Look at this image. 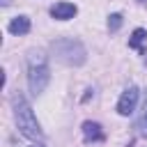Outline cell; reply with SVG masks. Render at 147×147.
<instances>
[{"label":"cell","instance_id":"obj_3","mask_svg":"<svg viewBox=\"0 0 147 147\" xmlns=\"http://www.w3.org/2000/svg\"><path fill=\"white\" fill-rule=\"evenodd\" d=\"M51 51L60 62H64L69 67H78L87 60V51L78 39H57L51 44Z\"/></svg>","mask_w":147,"mask_h":147},{"label":"cell","instance_id":"obj_10","mask_svg":"<svg viewBox=\"0 0 147 147\" xmlns=\"http://www.w3.org/2000/svg\"><path fill=\"white\" fill-rule=\"evenodd\" d=\"M122 28V14H110L108 16V30L110 32H117Z\"/></svg>","mask_w":147,"mask_h":147},{"label":"cell","instance_id":"obj_5","mask_svg":"<svg viewBox=\"0 0 147 147\" xmlns=\"http://www.w3.org/2000/svg\"><path fill=\"white\" fill-rule=\"evenodd\" d=\"M76 11H78V7L74 2H57V5L51 7V16L57 18V21H69V18L76 16Z\"/></svg>","mask_w":147,"mask_h":147},{"label":"cell","instance_id":"obj_11","mask_svg":"<svg viewBox=\"0 0 147 147\" xmlns=\"http://www.w3.org/2000/svg\"><path fill=\"white\" fill-rule=\"evenodd\" d=\"M30 147H44V145H41V142H32Z\"/></svg>","mask_w":147,"mask_h":147},{"label":"cell","instance_id":"obj_4","mask_svg":"<svg viewBox=\"0 0 147 147\" xmlns=\"http://www.w3.org/2000/svg\"><path fill=\"white\" fill-rule=\"evenodd\" d=\"M136 103H138V87L131 85V87H126V90L122 92V96H119V101H117V113H119L122 117H129V115L136 110Z\"/></svg>","mask_w":147,"mask_h":147},{"label":"cell","instance_id":"obj_8","mask_svg":"<svg viewBox=\"0 0 147 147\" xmlns=\"http://www.w3.org/2000/svg\"><path fill=\"white\" fill-rule=\"evenodd\" d=\"M145 41H147V30H142V28H136L129 37V46L140 53H145Z\"/></svg>","mask_w":147,"mask_h":147},{"label":"cell","instance_id":"obj_2","mask_svg":"<svg viewBox=\"0 0 147 147\" xmlns=\"http://www.w3.org/2000/svg\"><path fill=\"white\" fill-rule=\"evenodd\" d=\"M51 80V69H48V57L41 51H30L28 53V85L30 92L37 96L46 90Z\"/></svg>","mask_w":147,"mask_h":147},{"label":"cell","instance_id":"obj_6","mask_svg":"<svg viewBox=\"0 0 147 147\" xmlns=\"http://www.w3.org/2000/svg\"><path fill=\"white\" fill-rule=\"evenodd\" d=\"M83 138H85V142H101L106 136L96 122H85L83 124Z\"/></svg>","mask_w":147,"mask_h":147},{"label":"cell","instance_id":"obj_7","mask_svg":"<svg viewBox=\"0 0 147 147\" xmlns=\"http://www.w3.org/2000/svg\"><path fill=\"white\" fill-rule=\"evenodd\" d=\"M9 32L11 34H28L30 32V18L28 16H16L9 21Z\"/></svg>","mask_w":147,"mask_h":147},{"label":"cell","instance_id":"obj_9","mask_svg":"<svg viewBox=\"0 0 147 147\" xmlns=\"http://www.w3.org/2000/svg\"><path fill=\"white\" fill-rule=\"evenodd\" d=\"M136 129H138V136L147 138V99L142 101V108H140V115H138V122H136Z\"/></svg>","mask_w":147,"mask_h":147},{"label":"cell","instance_id":"obj_1","mask_svg":"<svg viewBox=\"0 0 147 147\" xmlns=\"http://www.w3.org/2000/svg\"><path fill=\"white\" fill-rule=\"evenodd\" d=\"M11 106H14V119H16L18 131L25 138H30V140H41L44 138V131H41V126H39V122H37L30 103L25 101V96L21 92H16L11 96Z\"/></svg>","mask_w":147,"mask_h":147}]
</instances>
